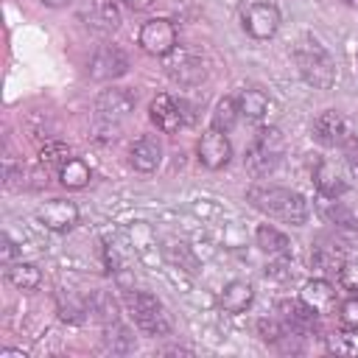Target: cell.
I'll return each instance as SVG.
<instances>
[{
	"mask_svg": "<svg viewBox=\"0 0 358 358\" xmlns=\"http://www.w3.org/2000/svg\"><path fill=\"white\" fill-rule=\"evenodd\" d=\"M235 103H238L241 117H246V120H252V123L263 120V117L268 115V106H271V103H268V98H266V92L252 90V87L241 90V92H238V98H235Z\"/></svg>",
	"mask_w": 358,
	"mask_h": 358,
	"instance_id": "23",
	"label": "cell"
},
{
	"mask_svg": "<svg viewBox=\"0 0 358 358\" xmlns=\"http://www.w3.org/2000/svg\"><path fill=\"white\" fill-rule=\"evenodd\" d=\"M3 173H6V187H11V190L14 187H22L25 185V176H28L25 168L22 165H14V162H6V171Z\"/></svg>",
	"mask_w": 358,
	"mask_h": 358,
	"instance_id": "36",
	"label": "cell"
},
{
	"mask_svg": "<svg viewBox=\"0 0 358 358\" xmlns=\"http://www.w3.org/2000/svg\"><path fill=\"white\" fill-rule=\"evenodd\" d=\"M282 162V134L280 129H260L252 140V145L246 148L243 165L255 179L271 176L277 171V165Z\"/></svg>",
	"mask_w": 358,
	"mask_h": 358,
	"instance_id": "4",
	"label": "cell"
},
{
	"mask_svg": "<svg viewBox=\"0 0 358 358\" xmlns=\"http://www.w3.org/2000/svg\"><path fill=\"white\" fill-rule=\"evenodd\" d=\"M134 103H137L134 92L123 90V87H112V90H103V92L95 98V112H98V117H101L103 123L112 126V123L126 120V117L134 112Z\"/></svg>",
	"mask_w": 358,
	"mask_h": 358,
	"instance_id": "10",
	"label": "cell"
},
{
	"mask_svg": "<svg viewBox=\"0 0 358 358\" xmlns=\"http://www.w3.org/2000/svg\"><path fill=\"white\" fill-rule=\"evenodd\" d=\"M330 350L344 355H358V324H344V330H338L330 338Z\"/></svg>",
	"mask_w": 358,
	"mask_h": 358,
	"instance_id": "32",
	"label": "cell"
},
{
	"mask_svg": "<svg viewBox=\"0 0 358 358\" xmlns=\"http://www.w3.org/2000/svg\"><path fill=\"white\" fill-rule=\"evenodd\" d=\"M165 73L179 87H196L207 70H204V62L199 56H193L190 50H173L165 56Z\"/></svg>",
	"mask_w": 358,
	"mask_h": 358,
	"instance_id": "12",
	"label": "cell"
},
{
	"mask_svg": "<svg viewBox=\"0 0 358 358\" xmlns=\"http://www.w3.org/2000/svg\"><path fill=\"white\" fill-rule=\"evenodd\" d=\"M266 277H271V280H277V282H288V280L294 277L288 257H274L271 263H266Z\"/></svg>",
	"mask_w": 358,
	"mask_h": 358,
	"instance_id": "34",
	"label": "cell"
},
{
	"mask_svg": "<svg viewBox=\"0 0 358 358\" xmlns=\"http://www.w3.org/2000/svg\"><path fill=\"white\" fill-rule=\"evenodd\" d=\"M338 282L344 291L358 294V260H344L338 268Z\"/></svg>",
	"mask_w": 358,
	"mask_h": 358,
	"instance_id": "33",
	"label": "cell"
},
{
	"mask_svg": "<svg viewBox=\"0 0 358 358\" xmlns=\"http://www.w3.org/2000/svg\"><path fill=\"white\" fill-rule=\"evenodd\" d=\"M129 73V56L117 45H101L90 59L92 81H115Z\"/></svg>",
	"mask_w": 358,
	"mask_h": 358,
	"instance_id": "8",
	"label": "cell"
},
{
	"mask_svg": "<svg viewBox=\"0 0 358 358\" xmlns=\"http://www.w3.org/2000/svg\"><path fill=\"white\" fill-rule=\"evenodd\" d=\"M0 358H25V352L22 350H3Z\"/></svg>",
	"mask_w": 358,
	"mask_h": 358,
	"instance_id": "42",
	"label": "cell"
},
{
	"mask_svg": "<svg viewBox=\"0 0 358 358\" xmlns=\"http://www.w3.org/2000/svg\"><path fill=\"white\" fill-rule=\"evenodd\" d=\"M36 221L50 232H67L78 224V207L70 199H50L36 207Z\"/></svg>",
	"mask_w": 358,
	"mask_h": 358,
	"instance_id": "13",
	"label": "cell"
},
{
	"mask_svg": "<svg viewBox=\"0 0 358 358\" xmlns=\"http://www.w3.org/2000/svg\"><path fill=\"white\" fill-rule=\"evenodd\" d=\"M338 319L341 324H358V294L338 305Z\"/></svg>",
	"mask_w": 358,
	"mask_h": 358,
	"instance_id": "35",
	"label": "cell"
},
{
	"mask_svg": "<svg viewBox=\"0 0 358 358\" xmlns=\"http://www.w3.org/2000/svg\"><path fill=\"white\" fill-rule=\"evenodd\" d=\"M87 308H90V316L101 324H112V322H120V305L117 299L109 294V291H90L87 296Z\"/></svg>",
	"mask_w": 358,
	"mask_h": 358,
	"instance_id": "22",
	"label": "cell"
},
{
	"mask_svg": "<svg viewBox=\"0 0 358 358\" xmlns=\"http://www.w3.org/2000/svg\"><path fill=\"white\" fill-rule=\"evenodd\" d=\"M126 8H131V11H145V8H151L154 6V0H120Z\"/></svg>",
	"mask_w": 358,
	"mask_h": 358,
	"instance_id": "40",
	"label": "cell"
},
{
	"mask_svg": "<svg viewBox=\"0 0 358 358\" xmlns=\"http://www.w3.org/2000/svg\"><path fill=\"white\" fill-rule=\"evenodd\" d=\"M344 3H347V6H358V0H344Z\"/></svg>",
	"mask_w": 358,
	"mask_h": 358,
	"instance_id": "43",
	"label": "cell"
},
{
	"mask_svg": "<svg viewBox=\"0 0 358 358\" xmlns=\"http://www.w3.org/2000/svg\"><path fill=\"white\" fill-rule=\"evenodd\" d=\"M344 154H347V165L352 173H358V134H350V140L344 143Z\"/></svg>",
	"mask_w": 358,
	"mask_h": 358,
	"instance_id": "37",
	"label": "cell"
},
{
	"mask_svg": "<svg viewBox=\"0 0 358 358\" xmlns=\"http://www.w3.org/2000/svg\"><path fill=\"white\" fill-rule=\"evenodd\" d=\"M193 213H196V215H201V218H213V215H218L221 210H218V207H213L207 199H199V201L193 204Z\"/></svg>",
	"mask_w": 358,
	"mask_h": 358,
	"instance_id": "39",
	"label": "cell"
},
{
	"mask_svg": "<svg viewBox=\"0 0 358 358\" xmlns=\"http://www.w3.org/2000/svg\"><path fill=\"white\" fill-rule=\"evenodd\" d=\"M280 28V8L274 3H252L243 8V31L263 42V39H271Z\"/></svg>",
	"mask_w": 358,
	"mask_h": 358,
	"instance_id": "7",
	"label": "cell"
},
{
	"mask_svg": "<svg viewBox=\"0 0 358 358\" xmlns=\"http://www.w3.org/2000/svg\"><path fill=\"white\" fill-rule=\"evenodd\" d=\"M148 117H151V123L159 129V131H165V134H173V131H179L182 126H190L193 123V106L187 103V101H182V98H173V95H157L154 101H151V106H148Z\"/></svg>",
	"mask_w": 358,
	"mask_h": 358,
	"instance_id": "5",
	"label": "cell"
},
{
	"mask_svg": "<svg viewBox=\"0 0 358 358\" xmlns=\"http://www.w3.org/2000/svg\"><path fill=\"white\" fill-rule=\"evenodd\" d=\"M294 59H296V67H299V76L316 87V90H330L336 84V62L333 56L324 50V45H319L316 39H305L296 45L294 50Z\"/></svg>",
	"mask_w": 358,
	"mask_h": 358,
	"instance_id": "3",
	"label": "cell"
},
{
	"mask_svg": "<svg viewBox=\"0 0 358 358\" xmlns=\"http://www.w3.org/2000/svg\"><path fill=\"white\" fill-rule=\"evenodd\" d=\"M246 201L260 210L268 218H277L282 224L291 227H302L310 218V204L302 193L291 190V187H280V185H252L246 190Z\"/></svg>",
	"mask_w": 358,
	"mask_h": 358,
	"instance_id": "1",
	"label": "cell"
},
{
	"mask_svg": "<svg viewBox=\"0 0 358 358\" xmlns=\"http://www.w3.org/2000/svg\"><path fill=\"white\" fill-rule=\"evenodd\" d=\"M277 313L285 322V327L296 336H310L319 330V313L313 308H308L302 299H282L277 305Z\"/></svg>",
	"mask_w": 358,
	"mask_h": 358,
	"instance_id": "14",
	"label": "cell"
},
{
	"mask_svg": "<svg viewBox=\"0 0 358 358\" xmlns=\"http://www.w3.org/2000/svg\"><path fill=\"white\" fill-rule=\"evenodd\" d=\"M17 255H22V246H17V243L11 241V235H8V232H3V263H6V266H11Z\"/></svg>",
	"mask_w": 358,
	"mask_h": 358,
	"instance_id": "38",
	"label": "cell"
},
{
	"mask_svg": "<svg viewBox=\"0 0 358 358\" xmlns=\"http://www.w3.org/2000/svg\"><path fill=\"white\" fill-rule=\"evenodd\" d=\"M355 64H358V50H355Z\"/></svg>",
	"mask_w": 358,
	"mask_h": 358,
	"instance_id": "44",
	"label": "cell"
},
{
	"mask_svg": "<svg viewBox=\"0 0 358 358\" xmlns=\"http://www.w3.org/2000/svg\"><path fill=\"white\" fill-rule=\"evenodd\" d=\"M67 159H70V148H67L62 140H48V143L39 148V162H42L45 168H62Z\"/></svg>",
	"mask_w": 358,
	"mask_h": 358,
	"instance_id": "30",
	"label": "cell"
},
{
	"mask_svg": "<svg viewBox=\"0 0 358 358\" xmlns=\"http://www.w3.org/2000/svg\"><path fill=\"white\" fill-rule=\"evenodd\" d=\"M310 134H313V140H316L319 145L336 148V145H344V143L350 140V126H347V120H344L341 112L324 109V112H319V115L313 117Z\"/></svg>",
	"mask_w": 358,
	"mask_h": 358,
	"instance_id": "9",
	"label": "cell"
},
{
	"mask_svg": "<svg viewBox=\"0 0 358 358\" xmlns=\"http://www.w3.org/2000/svg\"><path fill=\"white\" fill-rule=\"evenodd\" d=\"M252 299H255V288L246 280H232V282L224 285V291L218 296V305H221L224 313L235 316V313H243L252 305Z\"/></svg>",
	"mask_w": 358,
	"mask_h": 358,
	"instance_id": "20",
	"label": "cell"
},
{
	"mask_svg": "<svg viewBox=\"0 0 358 358\" xmlns=\"http://www.w3.org/2000/svg\"><path fill=\"white\" fill-rule=\"evenodd\" d=\"M162 255H165V263H168V266L185 268V271H190V274L199 268V255H196L193 246H187V243H168V246L162 249Z\"/></svg>",
	"mask_w": 358,
	"mask_h": 358,
	"instance_id": "28",
	"label": "cell"
},
{
	"mask_svg": "<svg viewBox=\"0 0 358 358\" xmlns=\"http://www.w3.org/2000/svg\"><path fill=\"white\" fill-rule=\"evenodd\" d=\"M257 336H260L266 344H282V341L291 336V330H288L285 322L277 316V319H260V322H257Z\"/></svg>",
	"mask_w": 358,
	"mask_h": 358,
	"instance_id": "31",
	"label": "cell"
},
{
	"mask_svg": "<svg viewBox=\"0 0 358 358\" xmlns=\"http://www.w3.org/2000/svg\"><path fill=\"white\" fill-rule=\"evenodd\" d=\"M90 165L84 162V159H78V157H70L62 168H59V182L64 185V187H70V190H81V187H87L90 185Z\"/></svg>",
	"mask_w": 358,
	"mask_h": 358,
	"instance_id": "26",
	"label": "cell"
},
{
	"mask_svg": "<svg viewBox=\"0 0 358 358\" xmlns=\"http://www.w3.org/2000/svg\"><path fill=\"white\" fill-rule=\"evenodd\" d=\"M42 6H48V8H64V6H70L73 0H39Z\"/></svg>",
	"mask_w": 358,
	"mask_h": 358,
	"instance_id": "41",
	"label": "cell"
},
{
	"mask_svg": "<svg viewBox=\"0 0 358 358\" xmlns=\"http://www.w3.org/2000/svg\"><path fill=\"white\" fill-rule=\"evenodd\" d=\"M6 277H8V282H11L14 288H20V291H34V288H39V282H42V268H39L36 263L20 260V263H11V266L6 268Z\"/></svg>",
	"mask_w": 358,
	"mask_h": 358,
	"instance_id": "24",
	"label": "cell"
},
{
	"mask_svg": "<svg viewBox=\"0 0 358 358\" xmlns=\"http://www.w3.org/2000/svg\"><path fill=\"white\" fill-rule=\"evenodd\" d=\"M313 187H316V193H319L322 199H341V196L347 193L344 176H341V173L336 171V165L327 162V159H322V162L313 168Z\"/></svg>",
	"mask_w": 358,
	"mask_h": 358,
	"instance_id": "18",
	"label": "cell"
},
{
	"mask_svg": "<svg viewBox=\"0 0 358 358\" xmlns=\"http://www.w3.org/2000/svg\"><path fill=\"white\" fill-rule=\"evenodd\" d=\"M238 117H241V112H238L235 98H221V101L215 103V109H213L210 126L218 129V131H232L235 123H238Z\"/></svg>",
	"mask_w": 358,
	"mask_h": 358,
	"instance_id": "29",
	"label": "cell"
},
{
	"mask_svg": "<svg viewBox=\"0 0 358 358\" xmlns=\"http://www.w3.org/2000/svg\"><path fill=\"white\" fill-rule=\"evenodd\" d=\"M129 162H131V168L140 171V173L157 171L159 162H162V143H159L154 134L137 137V140L131 143V148H129Z\"/></svg>",
	"mask_w": 358,
	"mask_h": 358,
	"instance_id": "16",
	"label": "cell"
},
{
	"mask_svg": "<svg viewBox=\"0 0 358 358\" xmlns=\"http://www.w3.org/2000/svg\"><path fill=\"white\" fill-rule=\"evenodd\" d=\"M56 310H59V319H64V322H70V324H81V322L90 316L87 299L76 296L73 291H59V294H56Z\"/></svg>",
	"mask_w": 358,
	"mask_h": 358,
	"instance_id": "25",
	"label": "cell"
},
{
	"mask_svg": "<svg viewBox=\"0 0 358 358\" xmlns=\"http://www.w3.org/2000/svg\"><path fill=\"white\" fill-rule=\"evenodd\" d=\"M255 243H257V249L266 252L268 257H291V252H294L288 235L280 232V229L271 227V224H260V227L255 229Z\"/></svg>",
	"mask_w": 358,
	"mask_h": 358,
	"instance_id": "21",
	"label": "cell"
},
{
	"mask_svg": "<svg viewBox=\"0 0 358 358\" xmlns=\"http://www.w3.org/2000/svg\"><path fill=\"white\" fill-rule=\"evenodd\" d=\"M299 299L322 316V313H330V310H333V305H336V291H333V285H330L327 277H313V280H308V282L302 285Z\"/></svg>",
	"mask_w": 358,
	"mask_h": 358,
	"instance_id": "17",
	"label": "cell"
},
{
	"mask_svg": "<svg viewBox=\"0 0 358 358\" xmlns=\"http://www.w3.org/2000/svg\"><path fill=\"white\" fill-rule=\"evenodd\" d=\"M229 159H232V143L227 131H218L210 126L199 140V162L207 171H221L229 165Z\"/></svg>",
	"mask_w": 358,
	"mask_h": 358,
	"instance_id": "11",
	"label": "cell"
},
{
	"mask_svg": "<svg viewBox=\"0 0 358 358\" xmlns=\"http://www.w3.org/2000/svg\"><path fill=\"white\" fill-rule=\"evenodd\" d=\"M84 20H87V28H92L95 34H112L120 25V11L115 0H95L84 11Z\"/></svg>",
	"mask_w": 358,
	"mask_h": 358,
	"instance_id": "19",
	"label": "cell"
},
{
	"mask_svg": "<svg viewBox=\"0 0 358 358\" xmlns=\"http://www.w3.org/2000/svg\"><path fill=\"white\" fill-rule=\"evenodd\" d=\"M123 302H126V310H129L131 322H134L145 336H168V333H171V319H168L162 302H159L151 291L126 288V291H123Z\"/></svg>",
	"mask_w": 358,
	"mask_h": 358,
	"instance_id": "2",
	"label": "cell"
},
{
	"mask_svg": "<svg viewBox=\"0 0 358 358\" xmlns=\"http://www.w3.org/2000/svg\"><path fill=\"white\" fill-rule=\"evenodd\" d=\"M126 238H129L131 252H134L145 266H154V268H157V266L165 263V255H162V249L157 246V235H154V229H151L148 224H143V221L129 224Z\"/></svg>",
	"mask_w": 358,
	"mask_h": 358,
	"instance_id": "15",
	"label": "cell"
},
{
	"mask_svg": "<svg viewBox=\"0 0 358 358\" xmlns=\"http://www.w3.org/2000/svg\"><path fill=\"white\" fill-rule=\"evenodd\" d=\"M103 344H106L109 352L126 355V352L134 350V336H131V330L126 324L112 322V324H103Z\"/></svg>",
	"mask_w": 358,
	"mask_h": 358,
	"instance_id": "27",
	"label": "cell"
},
{
	"mask_svg": "<svg viewBox=\"0 0 358 358\" xmlns=\"http://www.w3.org/2000/svg\"><path fill=\"white\" fill-rule=\"evenodd\" d=\"M179 42V31L168 17H154L148 22H143L140 34H137V45L148 53V56H159L165 59L168 53L176 50Z\"/></svg>",
	"mask_w": 358,
	"mask_h": 358,
	"instance_id": "6",
	"label": "cell"
}]
</instances>
